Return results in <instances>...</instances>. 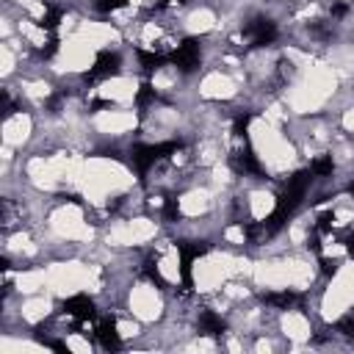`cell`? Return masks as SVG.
<instances>
[{
    "label": "cell",
    "instance_id": "15",
    "mask_svg": "<svg viewBox=\"0 0 354 354\" xmlns=\"http://www.w3.org/2000/svg\"><path fill=\"white\" fill-rule=\"evenodd\" d=\"M337 266H340L337 260H326V257L321 260V271H324L326 277H332V274H337Z\"/></svg>",
    "mask_w": 354,
    "mask_h": 354
},
{
    "label": "cell",
    "instance_id": "3",
    "mask_svg": "<svg viewBox=\"0 0 354 354\" xmlns=\"http://www.w3.org/2000/svg\"><path fill=\"white\" fill-rule=\"evenodd\" d=\"M119 66H122V55L116 50H100L97 58H94V64L88 66V72L83 77H86V83H94V80H102V77L116 75Z\"/></svg>",
    "mask_w": 354,
    "mask_h": 354
},
{
    "label": "cell",
    "instance_id": "16",
    "mask_svg": "<svg viewBox=\"0 0 354 354\" xmlns=\"http://www.w3.org/2000/svg\"><path fill=\"white\" fill-rule=\"evenodd\" d=\"M346 252L354 257V232H348V238H346Z\"/></svg>",
    "mask_w": 354,
    "mask_h": 354
},
{
    "label": "cell",
    "instance_id": "8",
    "mask_svg": "<svg viewBox=\"0 0 354 354\" xmlns=\"http://www.w3.org/2000/svg\"><path fill=\"white\" fill-rule=\"evenodd\" d=\"M263 304L274 307V310H288L293 304H301V296L293 293V290H271V293H263Z\"/></svg>",
    "mask_w": 354,
    "mask_h": 354
},
{
    "label": "cell",
    "instance_id": "18",
    "mask_svg": "<svg viewBox=\"0 0 354 354\" xmlns=\"http://www.w3.org/2000/svg\"><path fill=\"white\" fill-rule=\"evenodd\" d=\"M163 3H188V0H163Z\"/></svg>",
    "mask_w": 354,
    "mask_h": 354
},
{
    "label": "cell",
    "instance_id": "13",
    "mask_svg": "<svg viewBox=\"0 0 354 354\" xmlns=\"http://www.w3.org/2000/svg\"><path fill=\"white\" fill-rule=\"evenodd\" d=\"M163 221L166 224H177L180 221V202H177V196H169L166 202H163Z\"/></svg>",
    "mask_w": 354,
    "mask_h": 354
},
{
    "label": "cell",
    "instance_id": "10",
    "mask_svg": "<svg viewBox=\"0 0 354 354\" xmlns=\"http://www.w3.org/2000/svg\"><path fill=\"white\" fill-rule=\"evenodd\" d=\"M61 19H64V8L50 3V6H44V14H41V19H39V28H41L44 33H55L58 25H61Z\"/></svg>",
    "mask_w": 354,
    "mask_h": 354
},
{
    "label": "cell",
    "instance_id": "14",
    "mask_svg": "<svg viewBox=\"0 0 354 354\" xmlns=\"http://www.w3.org/2000/svg\"><path fill=\"white\" fill-rule=\"evenodd\" d=\"M91 6H94L100 14H113V11L124 8V6H127V0H91Z\"/></svg>",
    "mask_w": 354,
    "mask_h": 354
},
{
    "label": "cell",
    "instance_id": "12",
    "mask_svg": "<svg viewBox=\"0 0 354 354\" xmlns=\"http://www.w3.org/2000/svg\"><path fill=\"white\" fill-rule=\"evenodd\" d=\"M158 100V91H155V86L152 83H141L138 86V91H136V108L138 111H144L147 105H152Z\"/></svg>",
    "mask_w": 354,
    "mask_h": 354
},
{
    "label": "cell",
    "instance_id": "7",
    "mask_svg": "<svg viewBox=\"0 0 354 354\" xmlns=\"http://www.w3.org/2000/svg\"><path fill=\"white\" fill-rule=\"evenodd\" d=\"M196 326H199L202 335H210V337H221L227 332V321L218 313H213V310H202Z\"/></svg>",
    "mask_w": 354,
    "mask_h": 354
},
{
    "label": "cell",
    "instance_id": "4",
    "mask_svg": "<svg viewBox=\"0 0 354 354\" xmlns=\"http://www.w3.org/2000/svg\"><path fill=\"white\" fill-rule=\"evenodd\" d=\"M230 166H232L235 174H241V177H257V174H263V166H260L257 155L252 152V147H249L246 141H243L241 149H235V152L230 155Z\"/></svg>",
    "mask_w": 354,
    "mask_h": 354
},
{
    "label": "cell",
    "instance_id": "2",
    "mask_svg": "<svg viewBox=\"0 0 354 354\" xmlns=\"http://www.w3.org/2000/svg\"><path fill=\"white\" fill-rule=\"evenodd\" d=\"M169 61H171V64L177 66V72H183V75L196 72L199 64H202V47H199V41H196V39H183V41L169 53Z\"/></svg>",
    "mask_w": 354,
    "mask_h": 354
},
{
    "label": "cell",
    "instance_id": "1",
    "mask_svg": "<svg viewBox=\"0 0 354 354\" xmlns=\"http://www.w3.org/2000/svg\"><path fill=\"white\" fill-rule=\"evenodd\" d=\"M243 39H246L249 47H268L279 39V28L268 17H252L243 25Z\"/></svg>",
    "mask_w": 354,
    "mask_h": 354
},
{
    "label": "cell",
    "instance_id": "5",
    "mask_svg": "<svg viewBox=\"0 0 354 354\" xmlns=\"http://www.w3.org/2000/svg\"><path fill=\"white\" fill-rule=\"evenodd\" d=\"M64 313H66L69 318H75L77 324H88V321L97 318V307H94V301H91L86 293L69 296V299L64 301Z\"/></svg>",
    "mask_w": 354,
    "mask_h": 354
},
{
    "label": "cell",
    "instance_id": "17",
    "mask_svg": "<svg viewBox=\"0 0 354 354\" xmlns=\"http://www.w3.org/2000/svg\"><path fill=\"white\" fill-rule=\"evenodd\" d=\"M348 196L354 199V183H348Z\"/></svg>",
    "mask_w": 354,
    "mask_h": 354
},
{
    "label": "cell",
    "instance_id": "9",
    "mask_svg": "<svg viewBox=\"0 0 354 354\" xmlns=\"http://www.w3.org/2000/svg\"><path fill=\"white\" fill-rule=\"evenodd\" d=\"M136 55H138V66H141L147 75L158 72V69H160V66L169 61V55H163V53H155V50H138Z\"/></svg>",
    "mask_w": 354,
    "mask_h": 354
},
{
    "label": "cell",
    "instance_id": "6",
    "mask_svg": "<svg viewBox=\"0 0 354 354\" xmlns=\"http://www.w3.org/2000/svg\"><path fill=\"white\" fill-rule=\"evenodd\" d=\"M94 340L100 348L105 351H116L122 348V340H119V332H116V318L113 315H102L94 326Z\"/></svg>",
    "mask_w": 354,
    "mask_h": 354
},
{
    "label": "cell",
    "instance_id": "11",
    "mask_svg": "<svg viewBox=\"0 0 354 354\" xmlns=\"http://www.w3.org/2000/svg\"><path fill=\"white\" fill-rule=\"evenodd\" d=\"M310 171H313V177H329V174L335 171L332 155H318V158H313V160H310Z\"/></svg>",
    "mask_w": 354,
    "mask_h": 354
}]
</instances>
